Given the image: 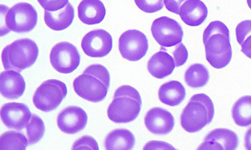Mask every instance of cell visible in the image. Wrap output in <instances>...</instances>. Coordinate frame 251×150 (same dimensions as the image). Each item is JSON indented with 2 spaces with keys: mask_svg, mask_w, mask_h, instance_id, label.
I'll list each match as a JSON object with an SVG mask.
<instances>
[{
  "mask_svg": "<svg viewBox=\"0 0 251 150\" xmlns=\"http://www.w3.org/2000/svg\"><path fill=\"white\" fill-rule=\"evenodd\" d=\"M119 51L123 58L130 62H137L147 54L149 43L147 36L137 30H129L119 39Z\"/></svg>",
  "mask_w": 251,
  "mask_h": 150,
  "instance_id": "cell-10",
  "label": "cell"
},
{
  "mask_svg": "<svg viewBox=\"0 0 251 150\" xmlns=\"http://www.w3.org/2000/svg\"><path fill=\"white\" fill-rule=\"evenodd\" d=\"M208 13L207 7L201 0H187L181 6L179 15L187 25L197 27L204 22Z\"/></svg>",
  "mask_w": 251,
  "mask_h": 150,
  "instance_id": "cell-17",
  "label": "cell"
},
{
  "mask_svg": "<svg viewBox=\"0 0 251 150\" xmlns=\"http://www.w3.org/2000/svg\"><path fill=\"white\" fill-rule=\"evenodd\" d=\"M236 35L237 42L241 46L251 35V20H245L239 23L236 28Z\"/></svg>",
  "mask_w": 251,
  "mask_h": 150,
  "instance_id": "cell-29",
  "label": "cell"
},
{
  "mask_svg": "<svg viewBox=\"0 0 251 150\" xmlns=\"http://www.w3.org/2000/svg\"><path fill=\"white\" fill-rule=\"evenodd\" d=\"M144 150H176L173 146L165 142L152 141L145 145Z\"/></svg>",
  "mask_w": 251,
  "mask_h": 150,
  "instance_id": "cell-33",
  "label": "cell"
},
{
  "mask_svg": "<svg viewBox=\"0 0 251 150\" xmlns=\"http://www.w3.org/2000/svg\"><path fill=\"white\" fill-rule=\"evenodd\" d=\"M67 95L66 84L58 80H48L36 90L33 103L40 110L50 112L59 106Z\"/></svg>",
  "mask_w": 251,
  "mask_h": 150,
  "instance_id": "cell-6",
  "label": "cell"
},
{
  "mask_svg": "<svg viewBox=\"0 0 251 150\" xmlns=\"http://www.w3.org/2000/svg\"><path fill=\"white\" fill-rule=\"evenodd\" d=\"M5 21L8 30L18 33L30 32L37 24V12L30 3L20 2L8 10Z\"/></svg>",
  "mask_w": 251,
  "mask_h": 150,
  "instance_id": "cell-7",
  "label": "cell"
},
{
  "mask_svg": "<svg viewBox=\"0 0 251 150\" xmlns=\"http://www.w3.org/2000/svg\"><path fill=\"white\" fill-rule=\"evenodd\" d=\"M39 55L37 44L29 39H23L8 44L2 52L1 59L6 70L21 72L32 66Z\"/></svg>",
  "mask_w": 251,
  "mask_h": 150,
  "instance_id": "cell-5",
  "label": "cell"
},
{
  "mask_svg": "<svg viewBox=\"0 0 251 150\" xmlns=\"http://www.w3.org/2000/svg\"><path fill=\"white\" fill-rule=\"evenodd\" d=\"M153 38L162 47L177 45L183 40L184 32L175 20L163 16L154 20L151 28Z\"/></svg>",
  "mask_w": 251,
  "mask_h": 150,
  "instance_id": "cell-8",
  "label": "cell"
},
{
  "mask_svg": "<svg viewBox=\"0 0 251 150\" xmlns=\"http://www.w3.org/2000/svg\"><path fill=\"white\" fill-rule=\"evenodd\" d=\"M78 18L88 25L102 22L106 16V8L100 0H83L78 7Z\"/></svg>",
  "mask_w": 251,
  "mask_h": 150,
  "instance_id": "cell-18",
  "label": "cell"
},
{
  "mask_svg": "<svg viewBox=\"0 0 251 150\" xmlns=\"http://www.w3.org/2000/svg\"><path fill=\"white\" fill-rule=\"evenodd\" d=\"M245 147L246 149L251 150V128L246 133L245 136Z\"/></svg>",
  "mask_w": 251,
  "mask_h": 150,
  "instance_id": "cell-35",
  "label": "cell"
},
{
  "mask_svg": "<svg viewBox=\"0 0 251 150\" xmlns=\"http://www.w3.org/2000/svg\"><path fill=\"white\" fill-rule=\"evenodd\" d=\"M232 118L238 126L247 127L251 125V96H243L234 104Z\"/></svg>",
  "mask_w": 251,
  "mask_h": 150,
  "instance_id": "cell-23",
  "label": "cell"
},
{
  "mask_svg": "<svg viewBox=\"0 0 251 150\" xmlns=\"http://www.w3.org/2000/svg\"><path fill=\"white\" fill-rule=\"evenodd\" d=\"M135 144V137L127 129H116L108 133L105 139L106 150H132Z\"/></svg>",
  "mask_w": 251,
  "mask_h": 150,
  "instance_id": "cell-22",
  "label": "cell"
},
{
  "mask_svg": "<svg viewBox=\"0 0 251 150\" xmlns=\"http://www.w3.org/2000/svg\"><path fill=\"white\" fill-rule=\"evenodd\" d=\"M241 47V51L243 53L251 59V35L245 40Z\"/></svg>",
  "mask_w": 251,
  "mask_h": 150,
  "instance_id": "cell-34",
  "label": "cell"
},
{
  "mask_svg": "<svg viewBox=\"0 0 251 150\" xmlns=\"http://www.w3.org/2000/svg\"><path fill=\"white\" fill-rule=\"evenodd\" d=\"M50 63L56 71L68 74L79 66L80 56L77 48L68 42L59 43L52 48Z\"/></svg>",
  "mask_w": 251,
  "mask_h": 150,
  "instance_id": "cell-9",
  "label": "cell"
},
{
  "mask_svg": "<svg viewBox=\"0 0 251 150\" xmlns=\"http://www.w3.org/2000/svg\"><path fill=\"white\" fill-rule=\"evenodd\" d=\"M210 79L208 69L203 64H196L190 66L185 74V81L192 88H200L205 86Z\"/></svg>",
  "mask_w": 251,
  "mask_h": 150,
  "instance_id": "cell-24",
  "label": "cell"
},
{
  "mask_svg": "<svg viewBox=\"0 0 251 150\" xmlns=\"http://www.w3.org/2000/svg\"><path fill=\"white\" fill-rule=\"evenodd\" d=\"M75 18V9L69 2L63 9L57 11H44V21L50 29L56 31L66 29Z\"/></svg>",
  "mask_w": 251,
  "mask_h": 150,
  "instance_id": "cell-20",
  "label": "cell"
},
{
  "mask_svg": "<svg viewBox=\"0 0 251 150\" xmlns=\"http://www.w3.org/2000/svg\"><path fill=\"white\" fill-rule=\"evenodd\" d=\"M145 125L153 134L167 135L174 129V116L164 108H152L146 115Z\"/></svg>",
  "mask_w": 251,
  "mask_h": 150,
  "instance_id": "cell-15",
  "label": "cell"
},
{
  "mask_svg": "<svg viewBox=\"0 0 251 150\" xmlns=\"http://www.w3.org/2000/svg\"><path fill=\"white\" fill-rule=\"evenodd\" d=\"M215 109L211 99L204 94L193 95L181 115V125L189 133L200 131L211 123Z\"/></svg>",
  "mask_w": 251,
  "mask_h": 150,
  "instance_id": "cell-4",
  "label": "cell"
},
{
  "mask_svg": "<svg viewBox=\"0 0 251 150\" xmlns=\"http://www.w3.org/2000/svg\"><path fill=\"white\" fill-rule=\"evenodd\" d=\"M46 131L43 121L37 115L31 116L30 122L26 127V134L29 145L39 143Z\"/></svg>",
  "mask_w": 251,
  "mask_h": 150,
  "instance_id": "cell-26",
  "label": "cell"
},
{
  "mask_svg": "<svg viewBox=\"0 0 251 150\" xmlns=\"http://www.w3.org/2000/svg\"><path fill=\"white\" fill-rule=\"evenodd\" d=\"M173 55L176 67L183 66L187 62L188 58V51L184 44L182 43L177 44L175 50L173 52Z\"/></svg>",
  "mask_w": 251,
  "mask_h": 150,
  "instance_id": "cell-30",
  "label": "cell"
},
{
  "mask_svg": "<svg viewBox=\"0 0 251 150\" xmlns=\"http://www.w3.org/2000/svg\"><path fill=\"white\" fill-rule=\"evenodd\" d=\"M110 80L106 67L100 64H92L74 80V90L84 100L100 103L106 98Z\"/></svg>",
  "mask_w": 251,
  "mask_h": 150,
  "instance_id": "cell-2",
  "label": "cell"
},
{
  "mask_svg": "<svg viewBox=\"0 0 251 150\" xmlns=\"http://www.w3.org/2000/svg\"><path fill=\"white\" fill-rule=\"evenodd\" d=\"M187 0H164L167 9L171 13L179 15L180 7Z\"/></svg>",
  "mask_w": 251,
  "mask_h": 150,
  "instance_id": "cell-32",
  "label": "cell"
},
{
  "mask_svg": "<svg viewBox=\"0 0 251 150\" xmlns=\"http://www.w3.org/2000/svg\"><path fill=\"white\" fill-rule=\"evenodd\" d=\"M29 144L25 135L16 131H7L0 137V149L25 150Z\"/></svg>",
  "mask_w": 251,
  "mask_h": 150,
  "instance_id": "cell-25",
  "label": "cell"
},
{
  "mask_svg": "<svg viewBox=\"0 0 251 150\" xmlns=\"http://www.w3.org/2000/svg\"><path fill=\"white\" fill-rule=\"evenodd\" d=\"M88 116L83 109L78 107H70L63 109L58 116L59 129L67 134H75L86 127Z\"/></svg>",
  "mask_w": 251,
  "mask_h": 150,
  "instance_id": "cell-13",
  "label": "cell"
},
{
  "mask_svg": "<svg viewBox=\"0 0 251 150\" xmlns=\"http://www.w3.org/2000/svg\"><path fill=\"white\" fill-rule=\"evenodd\" d=\"M26 84L23 77L15 70L3 71L0 75V91L9 99H17L25 90Z\"/></svg>",
  "mask_w": 251,
  "mask_h": 150,
  "instance_id": "cell-16",
  "label": "cell"
},
{
  "mask_svg": "<svg viewBox=\"0 0 251 150\" xmlns=\"http://www.w3.org/2000/svg\"><path fill=\"white\" fill-rule=\"evenodd\" d=\"M81 46L86 55L94 58H102L112 50L113 39L106 31L94 30L84 36Z\"/></svg>",
  "mask_w": 251,
  "mask_h": 150,
  "instance_id": "cell-11",
  "label": "cell"
},
{
  "mask_svg": "<svg viewBox=\"0 0 251 150\" xmlns=\"http://www.w3.org/2000/svg\"><path fill=\"white\" fill-rule=\"evenodd\" d=\"M247 2H248V5L251 9V0H247Z\"/></svg>",
  "mask_w": 251,
  "mask_h": 150,
  "instance_id": "cell-36",
  "label": "cell"
},
{
  "mask_svg": "<svg viewBox=\"0 0 251 150\" xmlns=\"http://www.w3.org/2000/svg\"><path fill=\"white\" fill-rule=\"evenodd\" d=\"M206 59L214 68L220 69L228 65L232 58L229 31L224 23L212 22L203 33Z\"/></svg>",
  "mask_w": 251,
  "mask_h": 150,
  "instance_id": "cell-1",
  "label": "cell"
},
{
  "mask_svg": "<svg viewBox=\"0 0 251 150\" xmlns=\"http://www.w3.org/2000/svg\"><path fill=\"white\" fill-rule=\"evenodd\" d=\"M72 149L99 150V148L94 138L90 136H84L75 142Z\"/></svg>",
  "mask_w": 251,
  "mask_h": 150,
  "instance_id": "cell-28",
  "label": "cell"
},
{
  "mask_svg": "<svg viewBox=\"0 0 251 150\" xmlns=\"http://www.w3.org/2000/svg\"><path fill=\"white\" fill-rule=\"evenodd\" d=\"M142 100L134 87L123 85L116 91L112 102L107 110L108 118L116 123H128L140 114Z\"/></svg>",
  "mask_w": 251,
  "mask_h": 150,
  "instance_id": "cell-3",
  "label": "cell"
},
{
  "mask_svg": "<svg viewBox=\"0 0 251 150\" xmlns=\"http://www.w3.org/2000/svg\"><path fill=\"white\" fill-rule=\"evenodd\" d=\"M43 9L54 12L63 9L69 3L68 0H38Z\"/></svg>",
  "mask_w": 251,
  "mask_h": 150,
  "instance_id": "cell-31",
  "label": "cell"
},
{
  "mask_svg": "<svg viewBox=\"0 0 251 150\" xmlns=\"http://www.w3.org/2000/svg\"><path fill=\"white\" fill-rule=\"evenodd\" d=\"M239 140L236 133L229 129H217L208 133L198 150H236Z\"/></svg>",
  "mask_w": 251,
  "mask_h": 150,
  "instance_id": "cell-14",
  "label": "cell"
},
{
  "mask_svg": "<svg viewBox=\"0 0 251 150\" xmlns=\"http://www.w3.org/2000/svg\"><path fill=\"white\" fill-rule=\"evenodd\" d=\"M176 67L173 57L163 51L156 52L148 64L149 72L158 79H164L171 75Z\"/></svg>",
  "mask_w": 251,
  "mask_h": 150,
  "instance_id": "cell-19",
  "label": "cell"
},
{
  "mask_svg": "<svg viewBox=\"0 0 251 150\" xmlns=\"http://www.w3.org/2000/svg\"><path fill=\"white\" fill-rule=\"evenodd\" d=\"M0 115L7 128L20 131L29 122L31 113L25 104L10 103L3 105Z\"/></svg>",
  "mask_w": 251,
  "mask_h": 150,
  "instance_id": "cell-12",
  "label": "cell"
},
{
  "mask_svg": "<svg viewBox=\"0 0 251 150\" xmlns=\"http://www.w3.org/2000/svg\"><path fill=\"white\" fill-rule=\"evenodd\" d=\"M135 2L141 11L148 14L156 13L164 7L163 0H135Z\"/></svg>",
  "mask_w": 251,
  "mask_h": 150,
  "instance_id": "cell-27",
  "label": "cell"
},
{
  "mask_svg": "<svg viewBox=\"0 0 251 150\" xmlns=\"http://www.w3.org/2000/svg\"><path fill=\"white\" fill-rule=\"evenodd\" d=\"M158 96L162 103L174 107L183 102L186 97V90L183 84L173 80L161 85Z\"/></svg>",
  "mask_w": 251,
  "mask_h": 150,
  "instance_id": "cell-21",
  "label": "cell"
}]
</instances>
